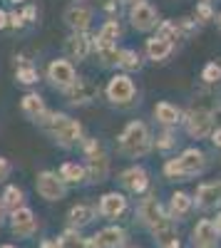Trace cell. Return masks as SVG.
<instances>
[{
	"mask_svg": "<svg viewBox=\"0 0 221 248\" xmlns=\"http://www.w3.org/2000/svg\"><path fill=\"white\" fill-rule=\"evenodd\" d=\"M40 127L45 129V134L60 144L63 149H72V147H79L85 141V129L77 119L67 117L65 112H47L45 119L40 122Z\"/></svg>",
	"mask_w": 221,
	"mask_h": 248,
	"instance_id": "6da1fadb",
	"label": "cell"
},
{
	"mask_svg": "<svg viewBox=\"0 0 221 248\" xmlns=\"http://www.w3.org/2000/svg\"><path fill=\"white\" fill-rule=\"evenodd\" d=\"M152 147L154 139L149 134V127L139 119L129 122L119 134V154H125L127 159H142L152 152Z\"/></svg>",
	"mask_w": 221,
	"mask_h": 248,
	"instance_id": "7a4b0ae2",
	"label": "cell"
},
{
	"mask_svg": "<svg viewBox=\"0 0 221 248\" xmlns=\"http://www.w3.org/2000/svg\"><path fill=\"white\" fill-rule=\"evenodd\" d=\"M209 167V159L202 149H184L182 154H179L176 159H169L164 164V174L167 179H176V181H187L191 176H202Z\"/></svg>",
	"mask_w": 221,
	"mask_h": 248,
	"instance_id": "3957f363",
	"label": "cell"
},
{
	"mask_svg": "<svg viewBox=\"0 0 221 248\" xmlns=\"http://www.w3.org/2000/svg\"><path fill=\"white\" fill-rule=\"evenodd\" d=\"M105 94H107V99L112 102V105H117V107H127V105H132L134 97H137L134 79H132L129 75H125V72H122V75H114V77L107 82Z\"/></svg>",
	"mask_w": 221,
	"mask_h": 248,
	"instance_id": "277c9868",
	"label": "cell"
},
{
	"mask_svg": "<svg viewBox=\"0 0 221 248\" xmlns=\"http://www.w3.org/2000/svg\"><path fill=\"white\" fill-rule=\"evenodd\" d=\"M77 79H79L77 77V70H75V65H72L67 57L52 60L50 65H47V82H50L55 90H60V92H67Z\"/></svg>",
	"mask_w": 221,
	"mask_h": 248,
	"instance_id": "5b68a950",
	"label": "cell"
},
{
	"mask_svg": "<svg viewBox=\"0 0 221 248\" xmlns=\"http://www.w3.org/2000/svg\"><path fill=\"white\" fill-rule=\"evenodd\" d=\"M35 191L45 201H63L67 196V184L60 179L57 171L45 169V171H40L35 176Z\"/></svg>",
	"mask_w": 221,
	"mask_h": 248,
	"instance_id": "8992f818",
	"label": "cell"
},
{
	"mask_svg": "<svg viewBox=\"0 0 221 248\" xmlns=\"http://www.w3.org/2000/svg\"><path fill=\"white\" fill-rule=\"evenodd\" d=\"M182 122H184L187 134H189L191 139H206V137H211V132H214V114H211L209 109H204V107L189 109Z\"/></svg>",
	"mask_w": 221,
	"mask_h": 248,
	"instance_id": "52a82bcc",
	"label": "cell"
},
{
	"mask_svg": "<svg viewBox=\"0 0 221 248\" xmlns=\"http://www.w3.org/2000/svg\"><path fill=\"white\" fill-rule=\"evenodd\" d=\"M159 13L152 3H147V0H139L137 5L129 8V25L137 30V32H149L154 28H159Z\"/></svg>",
	"mask_w": 221,
	"mask_h": 248,
	"instance_id": "ba28073f",
	"label": "cell"
},
{
	"mask_svg": "<svg viewBox=\"0 0 221 248\" xmlns=\"http://www.w3.org/2000/svg\"><path fill=\"white\" fill-rule=\"evenodd\" d=\"M137 221L144 226V229H154V226L162 221V218H167V209L162 203H159V199H157V194H147L144 199H139V203H137Z\"/></svg>",
	"mask_w": 221,
	"mask_h": 248,
	"instance_id": "9c48e42d",
	"label": "cell"
},
{
	"mask_svg": "<svg viewBox=\"0 0 221 248\" xmlns=\"http://www.w3.org/2000/svg\"><path fill=\"white\" fill-rule=\"evenodd\" d=\"M65 94V99H67V105H72V107H85V105H92V102L99 97V85L95 79H87V77H79L75 85L67 90V92H63Z\"/></svg>",
	"mask_w": 221,
	"mask_h": 248,
	"instance_id": "30bf717a",
	"label": "cell"
},
{
	"mask_svg": "<svg viewBox=\"0 0 221 248\" xmlns=\"http://www.w3.org/2000/svg\"><path fill=\"white\" fill-rule=\"evenodd\" d=\"M194 206L199 211H214L221 206V179L199 184L194 191Z\"/></svg>",
	"mask_w": 221,
	"mask_h": 248,
	"instance_id": "8fae6325",
	"label": "cell"
},
{
	"mask_svg": "<svg viewBox=\"0 0 221 248\" xmlns=\"http://www.w3.org/2000/svg\"><path fill=\"white\" fill-rule=\"evenodd\" d=\"M63 50H65V57L70 60V62H85L90 55H92V37L87 35V32H72L67 40H65V45H63Z\"/></svg>",
	"mask_w": 221,
	"mask_h": 248,
	"instance_id": "7c38bea8",
	"label": "cell"
},
{
	"mask_svg": "<svg viewBox=\"0 0 221 248\" xmlns=\"http://www.w3.org/2000/svg\"><path fill=\"white\" fill-rule=\"evenodd\" d=\"M10 231L17 238H32L37 233V218H35L32 209L23 206V209L13 211L10 214Z\"/></svg>",
	"mask_w": 221,
	"mask_h": 248,
	"instance_id": "4fadbf2b",
	"label": "cell"
},
{
	"mask_svg": "<svg viewBox=\"0 0 221 248\" xmlns=\"http://www.w3.org/2000/svg\"><path fill=\"white\" fill-rule=\"evenodd\" d=\"M127 231L122 226H105L90 238V248H125Z\"/></svg>",
	"mask_w": 221,
	"mask_h": 248,
	"instance_id": "5bb4252c",
	"label": "cell"
},
{
	"mask_svg": "<svg viewBox=\"0 0 221 248\" xmlns=\"http://www.w3.org/2000/svg\"><path fill=\"white\" fill-rule=\"evenodd\" d=\"M92 17H95V10L90 5H82V3H75L65 10L63 20L65 25L72 30V32H87L90 25H92Z\"/></svg>",
	"mask_w": 221,
	"mask_h": 248,
	"instance_id": "9a60e30c",
	"label": "cell"
},
{
	"mask_svg": "<svg viewBox=\"0 0 221 248\" xmlns=\"http://www.w3.org/2000/svg\"><path fill=\"white\" fill-rule=\"evenodd\" d=\"M152 236H154V243L159 248H182V238H179V231H176V221L169 218H162L154 229H152Z\"/></svg>",
	"mask_w": 221,
	"mask_h": 248,
	"instance_id": "2e32d148",
	"label": "cell"
},
{
	"mask_svg": "<svg viewBox=\"0 0 221 248\" xmlns=\"http://www.w3.org/2000/svg\"><path fill=\"white\" fill-rule=\"evenodd\" d=\"M127 206H129V201H127L125 194H119V191H107L102 199H99V203H97V214L102 216V218L114 221V218H119V216L127 211Z\"/></svg>",
	"mask_w": 221,
	"mask_h": 248,
	"instance_id": "e0dca14e",
	"label": "cell"
},
{
	"mask_svg": "<svg viewBox=\"0 0 221 248\" xmlns=\"http://www.w3.org/2000/svg\"><path fill=\"white\" fill-rule=\"evenodd\" d=\"M219 231H216V223L211 218H202L196 221V226L191 229V246L194 248H216L219 243Z\"/></svg>",
	"mask_w": 221,
	"mask_h": 248,
	"instance_id": "ac0fdd59",
	"label": "cell"
},
{
	"mask_svg": "<svg viewBox=\"0 0 221 248\" xmlns=\"http://www.w3.org/2000/svg\"><path fill=\"white\" fill-rule=\"evenodd\" d=\"M119 184L125 186L129 194H147L149 189V171L144 167H129L119 174Z\"/></svg>",
	"mask_w": 221,
	"mask_h": 248,
	"instance_id": "d6986e66",
	"label": "cell"
},
{
	"mask_svg": "<svg viewBox=\"0 0 221 248\" xmlns=\"http://www.w3.org/2000/svg\"><path fill=\"white\" fill-rule=\"evenodd\" d=\"M85 171H87V184H102L110 176V159L105 152H99L95 156H87L85 164Z\"/></svg>",
	"mask_w": 221,
	"mask_h": 248,
	"instance_id": "ffe728a7",
	"label": "cell"
},
{
	"mask_svg": "<svg viewBox=\"0 0 221 248\" xmlns=\"http://www.w3.org/2000/svg\"><path fill=\"white\" fill-rule=\"evenodd\" d=\"M20 112H23L30 122L40 124L47 114V107H45V99L40 97L37 92H28L23 99H20Z\"/></svg>",
	"mask_w": 221,
	"mask_h": 248,
	"instance_id": "44dd1931",
	"label": "cell"
},
{
	"mask_svg": "<svg viewBox=\"0 0 221 248\" xmlns=\"http://www.w3.org/2000/svg\"><path fill=\"white\" fill-rule=\"evenodd\" d=\"M191 209H194V196H189L187 191H174L167 214L172 221H184L191 214Z\"/></svg>",
	"mask_w": 221,
	"mask_h": 248,
	"instance_id": "7402d4cb",
	"label": "cell"
},
{
	"mask_svg": "<svg viewBox=\"0 0 221 248\" xmlns=\"http://www.w3.org/2000/svg\"><path fill=\"white\" fill-rule=\"evenodd\" d=\"M95 216H97L95 206H90V203H77V206H72V209L67 211V229H75V231L85 229V226L92 223Z\"/></svg>",
	"mask_w": 221,
	"mask_h": 248,
	"instance_id": "603a6c76",
	"label": "cell"
},
{
	"mask_svg": "<svg viewBox=\"0 0 221 248\" xmlns=\"http://www.w3.org/2000/svg\"><path fill=\"white\" fill-rule=\"evenodd\" d=\"M144 50H147V57H149L152 62H164V60L174 52V43H169V40L154 35V37H149V40H147Z\"/></svg>",
	"mask_w": 221,
	"mask_h": 248,
	"instance_id": "cb8c5ba5",
	"label": "cell"
},
{
	"mask_svg": "<svg viewBox=\"0 0 221 248\" xmlns=\"http://www.w3.org/2000/svg\"><path fill=\"white\" fill-rule=\"evenodd\" d=\"M154 119L162 124L164 129H172L182 122V112H179V107H174L172 102H159L154 107Z\"/></svg>",
	"mask_w": 221,
	"mask_h": 248,
	"instance_id": "d4e9b609",
	"label": "cell"
},
{
	"mask_svg": "<svg viewBox=\"0 0 221 248\" xmlns=\"http://www.w3.org/2000/svg\"><path fill=\"white\" fill-rule=\"evenodd\" d=\"M60 179H63L67 186L70 184H82L87 181V171H85V164H77V161H65L63 167H60Z\"/></svg>",
	"mask_w": 221,
	"mask_h": 248,
	"instance_id": "484cf974",
	"label": "cell"
},
{
	"mask_svg": "<svg viewBox=\"0 0 221 248\" xmlns=\"http://www.w3.org/2000/svg\"><path fill=\"white\" fill-rule=\"evenodd\" d=\"M122 35V25L117 17L105 20V25L99 28V32L95 35V43H107V45H117V37Z\"/></svg>",
	"mask_w": 221,
	"mask_h": 248,
	"instance_id": "4316f807",
	"label": "cell"
},
{
	"mask_svg": "<svg viewBox=\"0 0 221 248\" xmlns=\"http://www.w3.org/2000/svg\"><path fill=\"white\" fill-rule=\"evenodd\" d=\"M0 199H3V206H5L8 214H13V211H17V209L25 206V194H23L20 186H5V191H3Z\"/></svg>",
	"mask_w": 221,
	"mask_h": 248,
	"instance_id": "83f0119b",
	"label": "cell"
},
{
	"mask_svg": "<svg viewBox=\"0 0 221 248\" xmlns=\"http://www.w3.org/2000/svg\"><path fill=\"white\" fill-rule=\"evenodd\" d=\"M57 248H90V238H85L75 229H67L63 236L57 238Z\"/></svg>",
	"mask_w": 221,
	"mask_h": 248,
	"instance_id": "f1b7e54d",
	"label": "cell"
},
{
	"mask_svg": "<svg viewBox=\"0 0 221 248\" xmlns=\"http://www.w3.org/2000/svg\"><path fill=\"white\" fill-rule=\"evenodd\" d=\"M15 79L20 82V85L30 87V85H35V82L40 79V72H37V67L32 65V62L23 60V62L17 65V70H15Z\"/></svg>",
	"mask_w": 221,
	"mask_h": 248,
	"instance_id": "f546056e",
	"label": "cell"
},
{
	"mask_svg": "<svg viewBox=\"0 0 221 248\" xmlns=\"http://www.w3.org/2000/svg\"><path fill=\"white\" fill-rule=\"evenodd\" d=\"M139 67H142V57H139V52L132 50V47L122 50V55H119V70H125V75H127V72H134Z\"/></svg>",
	"mask_w": 221,
	"mask_h": 248,
	"instance_id": "4dcf8cb0",
	"label": "cell"
},
{
	"mask_svg": "<svg viewBox=\"0 0 221 248\" xmlns=\"http://www.w3.org/2000/svg\"><path fill=\"white\" fill-rule=\"evenodd\" d=\"M157 35L169 40V43H174V40L182 37V35H179V28H176V20H162L159 28H157Z\"/></svg>",
	"mask_w": 221,
	"mask_h": 248,
	"instance_id": "1f68e13d",
	"label": "cell"
},
{
	"mask_svg": "<svg viewBox=\"0 0 221 248\" xmlns=\"http://www.w3.org/2000/svg\"><path fill=\"white\" fill-rule=\"evenodd\" d=\"M176 28H179V35L182 37H191V35H196L199 30H202V23H196V20H191V17H179Z\"/></svg>",
	"mask_w": 221,
	"mask_h": 248,
	"instance_id": "d6a6232c",
	"label": "cell"
},
{
	"mask_svg": "<svg viewBox=\"0 0 221 248\" xmlns=\"http://www.w3.org/2000/svg\"><path fill=\"white\" fill-rule=\"evenodd\" d=\"M202 79L206 82V85H216V82H221V65L209 62V65L202 70Z\"/></svg>",
	"mask_w": 221,
	"mask_h": 248,
	"instance_id": "836d02e7",
	"label": "cell"
},
{
	"mask_svg": "<svg viewBox=\"0 0 221 248\" xmlns=\"http://www.w3.org/2000/svg\"><path fill=\"white\" fill-rule=\"evenodd\" d=\"M174 147H176V137H174V132H172V129H164L162 134L157 137V149L169 152V149H174Z\"/></svg>",
	"mask_w": 221,
	"mask_h": 248,
	"instance_id": "e575fe53",
	"label": "cell"
},
{
	"mask_svg": "<svg viewBox=\"0 0 221 248\" xmlns=\"http://www.w3.org/2000/svg\"><path fill=\"white\" fill-rule=\"evenodd\" d=\"M196 20H199V23H211V20H214V10H211V5L209 3H199L196 5Z\"/></svg>",
	"mask_w": 221,
	"mask_h": 248,
	"instance_id": "d590c367",
	"label": "cell"
},
{
	"mask_svg": "<svg viewBox=\"0 0 221 248\" xmlns=\"http://www.w3.org/2000/svg\"><path fill=\"white\" fill-rule=\"evenodd\" d=\"M10 174H13V164H10L5 156H0V184L8 181V179H10Z\"/></svg>",
	"mask_w": 221,
	"mask_h": 248,
	"instance_id": "8d00e7d4",
	"label": "cell"
},
{
	"mask_svg": "<svg viewBox=\"0 0 221 248\" xmlns=\"http://www.w3.org/2000/svg\"><path fill=\"white\" fill-rule=\"evenodd\" d=\"M20 15H23V20H25V23H35L37 10H35V5H25L23 10H20Z\"/></svg>",
	"mask_w": 221,
	"mask_h": 248,
	"instance_id": "74e56055",
	"label": "cell"
},
{
	"mask_svg": "<svg viewBox=\"0 0 221 248\" xmlns=\"http://www.w3.org/2000/svg\"><path fill=\"white\" fill-rule=\"evenodd\" d=\"M23 25H25V20H23V15H20V10L17 13H10V28L17 30V28H23Z\"/></svg>",
	"mask_w": 221,
	"mask_h": 248,
	"instance_id": "f35d334b",
	"label": "cell"
},
{
	"mask_svg": "<svg viewBox=\"0 0 221 248\" xmlns=\"http://www.w3.org/2000/svg\"><path fill=\"white\" fill-rule=\"evenodd\" d=\"M5 28H10V13L0 10V30H5Z\"/></svg>",
	"mask_w": 221,
	"mask_h": 248,
	"instance_id": "ab89813d",
	"label": "cell"
},
{
	"mask_svg": "<svg viewBox=\"0 0 221 248\" xmlns=\"http://www.w3.org/2000/svg\"><path fill=\"white\" fill-rule=\"evenodd\" d=\"M211 141H214V147L221 149V127H216V129L211 132Z\"/></svg>",
	"mask_w": 221,
	"mask_h": 248,
	"instance_id": "60d3db41",
	"label": "cell"
},
{
	"mask_svg": "<svg viewBox=\"0 0 221 248\" xmlns=\"http://www.w3.org/2000/svg\"><path fill=\"white\" fill-rule=\"evenodd\" d=\"M5 216H8V211H5V206H3V199H0V226L5 223Z\"/></svg>",
	"mask_w": 221,
	"mask_h": 248,
	"instance_id": "b9f144b4",
	"label": "cell"
},
{
	"mask_svg": "<svg viewBox=\"0 0 221 248\" xmlns=\"http://www.w3.org/2000/svg\"><path fill=\"white\" fill-rule=\"evenodd\" d=\"M117 3H119V5H129V8H132V5H137V3H139V0H117Z\"/></svg>",
	"mask_w": 221,
	"mask_h": 248,
	"instance_id": "7bdbcfd3",
	"label": "cell"
},
{
	"mask_svg": "<svg viewBox=\"0 0 221 248\" xmlns=\"http://www.w3.org/2000/svg\"><path fill=\"white\" fill-rule=\"evenodd\" d=\"M214 223H216V231H219V236H221V211L216 214V221H214Z\"/></svg>",
	"mask_w": 221,
	"mask_h": 248,
	"instance_id": "ee69618b",
	"label": "cell"
},
{
	"mask_svg": "<svg viewBox=\"0 0 221 248\" xmlns=\"http://www.w3.org/2000/svg\"><path fill=\"white\" fill-rule=\"evenodd\" d=\"M0 248H17V246H13V243H3V246H0Z\"/></svg>",
	"mask_w": 221,
	"mask_h": 248,
	"instance_id": "f6af8a7d",
	"label": "cell"
},
{
	"mask_svg": "<svg viewBox=\"0 0 221 248\" xmlns=\"http://www.w3.org/2000/svg\"><path fill=\"white\" fill-rule=\"evenodd\" d=\"M10 3H15V5H20V3H28V0H10Z\"/></svg>",
	"mask_w": 221,
	"mask_h": 248,
	"instance_id": "bcb514c9",
	"label": "cell"
},
{
	"mask_svg": "<svg viewBox=\"0 0 221 248\" xmlns=\"http://www.w3.org/2000/svg\"><path fill=\"white\" fill-rule=\"evenodd\" d=\"M216 25H219V30H221V15L216 17Z\"/></svg>",
	"mask_w": 221,
	"mask_h": 248,
	"instance_id": "7dc6e473",
	"label": "cell"
},
{
	"mask_svg": "<svg viewBox=\"0 0 221 248\" xmlns=\"http://www.w3.org/2000/svg\"><path fill=\"white\" fill-rule=\"evenodd\" d=\"M202 3H209V5H211V3H214V0H202Z\"/></svg>",
	"mask_w": 221,
	"mask_h": 248,
	"instance_id": "c3c4849f",
	"label": "cell"
},
{
	"mask_svg": "<svg viewBox=\"0 0 221 248\" xmlns=\"http://www.w3.org/2000/svg\"><path fill=\"white\" fill-rule=\"evenodd\" d=\"M132 248H139V246H132Z\"/></svg>",
	"mask_w": 221,
	"mask_h": 248,
	"instance_id": "681fc988",
	"label": "cell"
}]
</instances>
